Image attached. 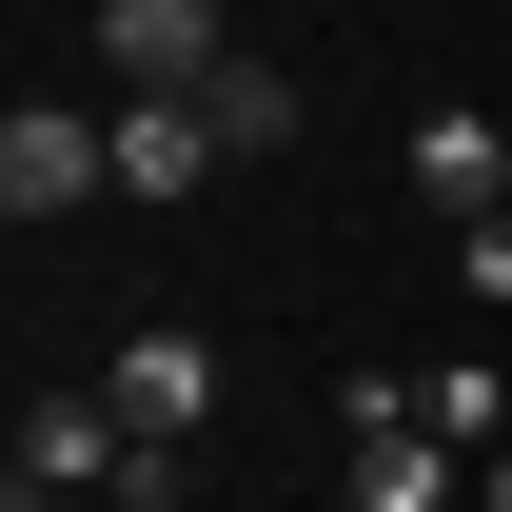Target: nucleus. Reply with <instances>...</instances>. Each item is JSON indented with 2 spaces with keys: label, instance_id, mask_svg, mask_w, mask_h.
I'll return each mask as SVG.
<instances>
[{
  "label": "nucleus",
  "instance_id": "obj_12",
  "mask_svg": "<svg viewBox=\"0 0 512 512\" xmlns=\"http://www.w3.org/2000/svg\"><path fill=\"white\" fill-rule=\"evenodd\" d=\"M473 473H493V512H512V453H473Z\"/></svg>",
  "mask_w": 512,
  "mask_h": 512
},
{
  "label": "nucleus",
  "instance_id": "obj_10",
  "mask_svg": "<svg viewBox=\"0 0 512 512\" xmlns=\"http://www.w3.org/2000/svg\"><path fill=\"white\" fill-rule=\"evenodd\" d=\"M453 296H493V316H512V197H493V217H453Z\"/></svg>",
  "mask_w": 512,
  "mask_h": 512
},
{
  "label": "nucleus",
  "instance_id": "obj_4",
  "mask_svg": "<svg viewBox=\"0 0 512 512\" xmlns=\"http://www.w3.org/2000/svg\"><path fill=\"white\" fill-rule=\"evenodd\" d=\"M119 434H138L119 394H40V414H20V512L40 493H119Z\"/></svg>",
  "mask_w": 512,
  "mask_h": 512
},
{
  "label": "nucleus",
  "instance_id": "obj_5",
  "mask_svg": "<svg viewBox=\"0 0 512 512\" xmlns=\"http://www.w3.org/2000/svg\"><path fill=\"white\" fill-rule=\"evenodd\" d=\"M99 394H119L138 434H197V414H217V355H197L178 316H138V335H119V375H99Z\"/></svg>",
  "mask_w": 512,
  "mask_h": 512
},
{
  "label": "nucleus",
  "instance_id": "obj_8",
  "mask_svg": "<svg viewBox=\"0 0 512 512\" xmlns=\"http://www.w3.org/2000/svg\"><path fill=\"white\" fill-rule=\"evenodd\" d=\"M197 119H217V158H276V138H296V79H276V60H217Z\"/></svg>",
  "mask_w": 512,
  "mask_h": 512
},
{
  "label": "nucleus",
  "instance_id": "obj_6",
  "mask_svg": "<svg viewBox=\"0 0 512 512\" xmlns=\"http://www.w3.org/2000/svg\"><path fill=\"white\" fill-rule=\"evenodd\" d=\"M217 178V119L197 99H119V197H197Z\"/></svg>",
  "mask_w": 512,
  "mask_h": 512
},
{
  "label": "nucleus",
  "instance_id": "obj_3",
  "mask_svg": "<svg viewBox=\"0 0 512 512\" xmlns=\"http://www.w3.org/2000/svg\"><path fill=\"white\" fill-rule=\"evenodd\" d=\"M453 493V434H414V394L355 375V512H434Z\"/></svg>",
  "mask_w": 512,
  "mask_h": 512
},
{
  "label": "nucleus",
  "instance_id": "obj_11",
  "mask_svg": "<svg viewBox=\"0 0 512 512\" xmlns=\"http://www.w3.org/2000/svg\"><path fill=\"white\" fill-rule=\"evenodd\" d=\"M178 453L197 434H119V493H99V512H178Z\"/></svg>",
  "mask_w": 512,
  "mask_h": 512
},
{
  "label": "nucleus",
  "instance_id": "obj_7",
  "mask_svg": "<svg viewBox=\"0 0 512 512\" xmlns=\"http://www.w3.org/2000/svg\"><path fill=\"white\" fill-rule=\"evenodd\" d=\"M414 197H434V217H493V197H512V138L493 119H434V138H414Z\"/></svg>",
  "mask_w": 512,
  "mask_h": 512
},
{
  "label": "nucleus",
  "instance_id": "obj_1",
  "mask_svg": "<svg viewBox=\"0 0 512 512\" xmlns=\"http://www.w3.org/2000/svg\"><path fill=\"white\" fill-rule=\"evenodd\" d=\"M79 197H119V119H79V99H20V119H0V217H20V237H60Z\"/></svg>",
  "mask_w": 512,
  "mask_h": 512
},
{
  "label": "nucleus",
  "instance_id": "obj_9",
  "mask_svg": "<svg viewBox=\"0 0 512 512\" xmlns=\"http://www.w3.org/2000/svg\"><path fill=\"white\" fill-rule=\"evenodd\" d=\"M414 434H453V453H512V394L453 355V375H414Z\"/></svg>",
  "mask_w": 512,
  "mask_h": 512
},
{
  "label": "nucleus",
  "instance_id": "obj_2",
  "mask_svg": "<svg viewBox=\"0 0 512 512\" xmlns=\"http://www.w3.org/2000/svg\"><path fill=\"white\" fill-rule=\"evenodd\" d=\"M217 60H237L217 0H99V79H119V99H197Z\"/></svg>",
  "mask_w": 512,
  "mask_h": 512
}]
</instances>
